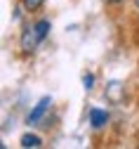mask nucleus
Returning <instances> with one entry per match:
<instances>
[{"instance_id": "obj_6", "label": "nucleus", "mask_w": 139, "mask_h": 149, "mask_svg": "<svg viewBox=\"0 0 139 149\" xmlns=\"http://www.w3.org/2000/svg\"><path fill=\"white\" fill-rule=\"evenodd\" d=\"M21 5L26 7V10H38L43 5V0H21Z\"/></svg>"}, {"instance_id": "obj_7", "label": "nucleus", "mask_w": 139, "mask_h": 149, "mask_svg": "<svg viewBox=\"0 0 139 149\" xmlns=\"http://www.w3.org/2000/svg\"><path fill=\"white\" fill-rule=\"evenodd\" d=\"M83 85H85L87 90L94 85V76H92V73H85V76H83Z\"/></svg>"}, {"instance_id": "obj_3", "label": "nucleus", "mask_w": 139, "mask_h": 149, "mask_svg": "<svg viewBox=\"0 0 139 149\" xmlns=\"http://www.w3.org/2000/svg\"><path fill=\"white\" fill-rule=\"evenodd\" d=\"M106 121H109V114H106L104 109H90V123H92L94 128L106 125Z\"/></svg>"}, {"instance_id": "obj_2", "label": "nucleus", "mask_w": 139, "mask_h": 149, "mask_svg": "<svg viewBox=\"0 0 139 149\" xmlns=\"http://www.w3.org/2000/svg\"><path fill=\"white\" fill-rule=\"evenodd\" d=\"M50 104H52V100H50V97H43L40 102H38V104L33 107V111L28 114V118H26V121H28V123H38V121H40V118L45 116V111L50 109Z\"/></svg>"}, {"instance_id": "obj_8", "label": "nucleus", "mask_w": 139, "mask_h": 149, "mask_svg": "<svg viewBox=\"0 0 139 149\" xmlns=\"http://www.w3.org/2000/svg\"><path fill=\"white\" fill-rule=\"evenodd\" d=\"M134 7H137V10H139V0H134Z\"/></svg>"}, {"instance_id": "obj_9", "label": "nucleus", "mask_w": 139, "mask_h": 149, "mask_svg": "<svg viewBox=\"0 0 139 149\" xmlns=\"http://www.w3.org/2000/svg\"><path fill=\"white\" fill-rule=\"evenodd\" d=\"M106 3H120V0H106Z\"/></svg>"}, {"instance_id": "obj_4", "label": "nucleus", "mask_w": 139, "mask_h": 149, "mask_svg": "<svg viewBox=\"0 0 139 149\" xmlns=\"http://www.w3.org/2000/svg\"><path fill=\"white\" fill-rule=\"evenodd\" d=\"M19 144L26 147V149H35V147H40V144H43V140L38 137V135H33V133H24L21 140H19Z\"/></svg>"}, {"instance_id": "obj_5", "label": "nucleus", "mask_w": 139, "mask_h": 149, "mask_svg": "<svg viewBox=\"0 0 139 149\" xmlns=\"http://www.w3.org/2000/svg\"><path fill=\"white\" fill-rule=\"evenodd\" d=\"M35 33H38V38H40V40H45V36L50 33V22L47 19H40V22L35 24Z\"/></svg>"}, {"instance_id": "obj_1", "label": "nucleus", "mask_w": 139, "mask_h": 149, "mask_svg": "<svg viewBox=\"0 0 139 149\" xmlns=\"http://www.w3.org/2000/svg\"><path fill=\"white\" fill-rule=\"evenodd\" d=\"M40 43V38H38V33H35V26H26L21 31V40H19V45H21V52L31 54L35 50V45Z\"/></svg>"}]
</instances>
